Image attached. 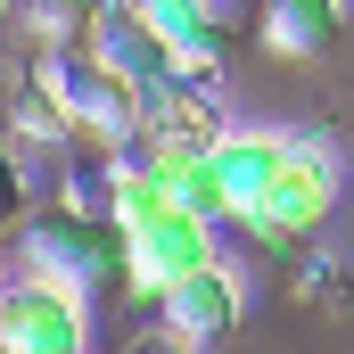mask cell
Masks as SVG:
<instances>
[{
    "label": "cell",
    "mask_w": 354,
    "mask_h": 354,
    "mask_svg": "<svg viewBox=\"0 0 354 354\" xmlns=\"http://www.w3.org/2000/svg\"><path fill=\"white\" fill-rule=\"evenodd\" d=\"M41 75L58 83V99H66V124H75L66 157H75V165H115V157L132 149L140 115H149V91L132 83V75H115L107 58H91L83 41L41 50Z\"/></svg>",
    "instance_id": "cell-1"
},
{
    "label": "cell",
    "mask_w": 354,
    "mask_h": 354,
    "mask_svg": "<svg viewBox=\"0 0 354 354\" xmlns=\"http://www.w3.org/2000/svg\"><path fill=\"white\" fill-rule=\"evenodd\" d=\"M330 206H338V149H330L322 132H280V174H272V189L239 214V231H248L256 248H305V239L330 223Z\"/></svg>",
    "instance_id": "cell-2"
},
{
    "label": "cell",
    "mask_w": 354,
    "mask_h": 354,
    "mask_svg": "<svg viewBox=\"0 0 354 354\" xmlns=\"http://www.w3.org/2000/svg\"><path fill=\"white\" fill-rule=\"evenodd\" d=\"M17 256H25V272H41V280H75V288L91 297L107 272H124V239H115L107 214H83V206H66V198L41 189V206H33L25 231H17Z\"/></svg>",
    "instance_id": "cell-3"
},
{
    "label": "cell",
    "mask_w": 354,
    "mask_h": 354,
    "mask_svg": "<svg viewBox=\"0 0 354 354\" xmlns=\"http://www.w3.org/2000/svg\"><path fill=\"white\" fill-rule=\"evenodd\" d=\"M0 354H91V297L75 280L17 272L8 280V338Z\"/></svg>",
    "instance_id": "cell-4"
},
{
    "label": "cell",
    "mask_w": 354,
    "mask_h": 354,
    "mask_svg": "<svg viewBox=\"0 0 354 354\" xmlns=\"http://www.w3.org/2000/svg\"><path fill=\"white\" fill-rule=\"evenodd\" d=\"M206 264H223V239H214V223H198V214H165V223H149L140 239H124V288L132 297H157L165 305V288H181L189 272H206Z\"/></svg>",
    "instance_id": "cell-5"
},
{
    "label": "cell",
    "mask_w": 354,
    "mask_h": 354,
    "mask_svg": "<svg viewBox=\"0 0 354 354\" xmlns=\"http://www.w3.org/2000/svg\"><path fill=\"white\" fill-rule=\"evenodd\" d=\"M140 132H149V165L165 174V165H198V157H214V149H223V132H231V115H223V99H214V91L157 83V91H149Z\"/></svg>",
    "instance_id": "cell-6"
},
{
    "label": "cell",
    "mask_w": 354,
    "mask_h": 354,
    "mask_svg": "<svg viewBox=\"0 0 354 354\" xmlns=\"http://www.w3.org/2000/svg\"><path fill=\"white\" fill-rule=\"evenodd\" d=\"M157 313L174 322L189 346H223V338L248 322V288H239V272H231V264H206V272H189L181 288H165Z\"/></svg>",
    "instance_id": "cell-7"
},
{
    "label": "cell",
    "mask_w": 354,
    "mask_h": 354,
    "mask_svg": "<svg viewBox=\"0 0 354 354\" xmlns=\"http://www.w3.org/2000/svg\"><path fill=\"white\" fill-rule=\"evenodd\" d=\"M0 140L25 157V165H50V157H66V140H75V124H66V99L58 83L33 66V75H17L8 91V124H0Z\"/></svg>",
    "instance_id": "cell-8"
},
{
    "label": "cell",
    "mask_w": 354,
    "mask_h": 354,
    "mask_svg": "<svg viewBox=\"0 0 354 354\" xmlns=\"http://www.w3.org/2000/svg\"><path fill=\"white\" fill-rule=\"evenodd\" d=\"M83 50H91V58H107L115 75H132L140 91H157V83H165V66H174V50L132 17V0H115V8L91 17V25H83Z\"/></svg>",
    "instance_id": "cell-9"
},
{
    "label": "cell",
    "mask_w": 354,
    "mask_h": 354,
    "mask_svg": "<svg viewBox=\"0 0 354 354\" xmlns=\"http://www.w3.org/2000/svg\"><path fill=\"white\" fill-rule=\"evenodd\" d=\"M280 174V132H248V124H231L223 132V149H214V181H223V223H239L256 198L272 189Z\"/></svg>",
    "instance_id": "cell-10"
},
{
    "label": "cell",
    "mask_w": 354,
    "mask_h": 354,
    "mask_svg": "<svg viewBox=\"0 0 354 354\" xmlns=\"http://www.w3.org/2000/svg\"><path fill=\"white\" fill-rule=\"evenodd\" d=\"M354 0H264V50L272 58H322L338 50Z\"/></svg>",
    "instance_id": "cell-11"
},
{
    "label": "cell",
    "mask_w": 354,
    "mask_h": 354,
    "mask_svg": "<svg viewBox=\"0 0 354 354\" xmlns=\"http://www.w3.org/2000/svg\"><path fill=\"white\" fill-rule=\"evenodd\" d=\"M174 214V189L157 165H132V157H115L107 165V223H115V239H140L149 223H165Z\"/></svg>",
    "instance_id": "cell-12"
},
{
    "label": "cell",
    "mask_w": 354,
    "mask_h": 354,
    "mask_svg": "<svg viewBox=\"0 0 354 354\" xmlns=\"http://www.w3.org/2000/svg\"><path fill=\"white\" fill-rule=\"evenodd\" d=\"M33 174H41V165H25V157H17V149L0 140V239H17V231H25V214L41 206Z\"/></svg>",
    "instance_id": "cell-13"
},
{
    "label": "cell",
    "mask_w": 354,
    "mask_h": 354,
    "mask_svg": "<svg viewBox=\"0 0 354 354\" xmlns=\"http://www.w3.org/2000/svg\"><path fill=\"white\" fill-rule=\"evenodd\" d=\"M124 354H206V346H189L174 322H157V330H132V346H124Z\"/></svg>",
    "instance_id": "cell-14"
},
{
    "label": "cell",
    "mask_w": 354,
    "mask_h": 354,
    "mask_svg": "<svg viewBox=\"0 0 354 354\" xmlns=\"http://www.w3.org/2000/svg\"><path fill=\"white\" fill-rule=\"evenodd\" d=\"M17 17H25V0H0V33H8V25H17Z\"/></svg>",
    "instance_id": "cell-15"
},
{
    "label": "cell",
    "mask_w": 354,
    "mask_h": 354,
    "mask_svg": "<svg viewBox=\"0 0 354 354\" xmlns=\"http://www.w3.org/2000/svg\"><path fill=\"white\" fill-rule=\"evenodd\" d=\"M0 338H8V280H0Z\"/></svg>",
    "instance_id": "cell-16"
}]
</instances>
